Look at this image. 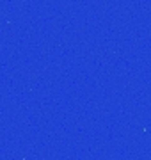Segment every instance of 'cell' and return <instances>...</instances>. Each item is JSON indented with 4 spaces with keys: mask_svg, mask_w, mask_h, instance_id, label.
<instances>
[]
</instances>
